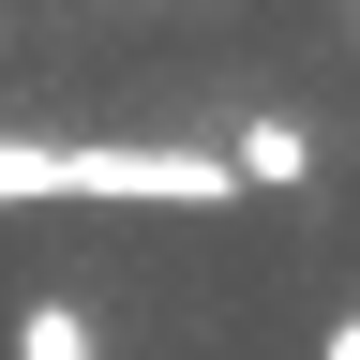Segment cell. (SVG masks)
<instances>
[{
    "instance_id": "obj_3",
    "label": "cell",
    "mask_w": 360,
    "mask_h": 360,
    "mask_svg": "<svg viewBox=\"0 0 360 360\" xmlns=\"http://www.w3.org/2000/svg\"><path fill=\"white\" fill-rule=\"evenodd\" d=\"M15 360H105V330H90L75 300H30L15 315Z\"/></svg>"
},
{
    "instance_id": "obj_1",
    "label": "cell",
    "mask_w": 360,
    "mask_h": 360,
    "mask_svg": "<svg viewBox=\"0 0 360 360\" xmlns=\"http://www.w3.org/2000/svg\"><path fill=\"white\" fill-rule=\"evenodd\" d=\"M0 210H240V180L195 135H0Z\"/></svg>"
},
{
    "instance_id": "obj_4",
    "label": "cell",
    "mask_w": 360,
    "mask_h": 360,
    "mask_svg": "<svg viewBox=\"0 0 360 360\" xmlns=\"http://www.w3.org/2000/svg\"><path fill=\"white\" fill-rule=\"evenodd\" d=\"M315 360H360V315H330V345H315Z\"/></svg>"
},
{
    "instance_id": "obj_2",
    "label": "cell",
    "mask_w": 360,
    "mask_h": 360,
    "mask_svg": "<svg viewBox=\"0 0 360 360\" xmlns=\"http://www.w3.org/2000/svg\"><path fill=\"white\" fill-rule=\"evenodd\" d=\"M225 180H240V195H255V180L285 195V180H315V135L300 120H240V135H225Z\"/></svg>"
}]
</instances>
